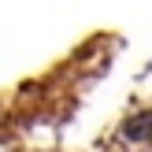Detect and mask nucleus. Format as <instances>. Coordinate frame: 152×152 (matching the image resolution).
Wrapping results in <instances>:
<instances>
[{
  "label": "nucleus",
  "instance_id": "nucleus-1",
  "mask_svg": "<svg viewBox=\"0 0 152 152\" xmlns=\"http://www.w3.org/2000/svg\"><path fill=\"white\" fill-rule=\"evenodd\" d=\"M123 130H126V137H130V141H148V137H152V111L134 115L130 123L123 126Z\"/></svg>",
  "mask_w": 152,
  "mask_h": 152
}]
</instances>
